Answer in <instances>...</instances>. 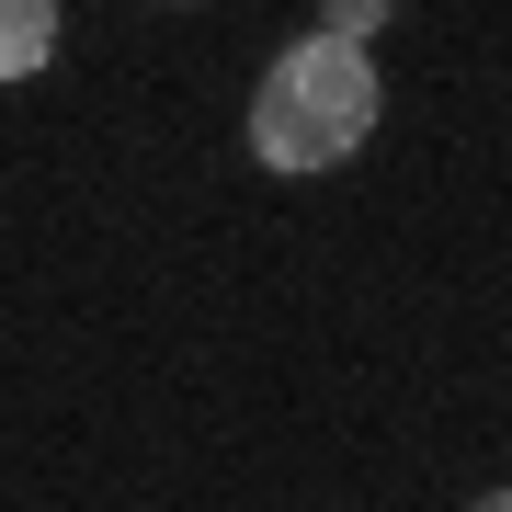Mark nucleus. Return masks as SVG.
Returning <instances> with one entry per match:
<instances>
[{
	"label": "nucleus",
	"mask_w": 512,
	"mask_h": 512,
	"mask_svg": "<svg viewBox=\"0 0 512 512\" xmlns=\"http://www.w3.org/2000/svg\"><path fill=\"white\" fill-rule=\"evenodd\" d=\"M376 137V57L353 35H296L251 92V160L308 183V171H342L353 148Z\"/></svg>",
	"instance_id": "f257e3e1"
},
{
	"label": "nucleus",
	"mask_w": 512,
	"mask_h": 512,
	"mask_svg": "<svg viewBox=\"0 0 512 512\" xmlns=\"http://www.w3.org/2000/svg\"><path fill=\"white\" fill-rule=\"evenodd\" d=\"M57 57V0H0V80H35Z\"/></svg>",
	"instance_id": "f03ea898"
},
{
	"label": "nucleus",
	"mask_w": 512,
	"mask_h": 512,
	"mask_svg": "<svg viewBox=\"0 0 512 512\" xmlns=\"http://www.w3.org/2000/svg\"><path fill=\"white\" fill-rule=\"evenodd\" d=\"M387 12H399V0H319V35H353V46H365Z\"/></svg>",
	"instance_id": "7ed1b4c3"
}]
</instances>
